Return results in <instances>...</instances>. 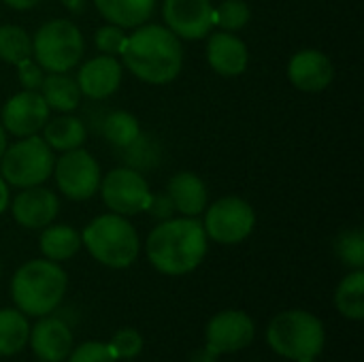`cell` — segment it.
Here are the masks:
<instances>
[{"mask_svg": "<svg viewBox=\"0 0 364 362\" xmlns=\"http://www.w3.org/2000/svg\"><path fill=\"white\" fill-rule=\"evenodd\" d=\"M66 362H117L109 344L102 341H85L79 348L70 350Z\"/></svg>", "mask_w": 364, "mask_h": 362, "instance_id": "obj_32", "label": "cell"}, {"mask_svg": "<svg viewBox=\"0 0 364 362\" xmlns=\"http://www.w3.org/2000/svg\"><path fill=\"white\" fill-rule=\"evenodd\" d=\"M124 66L115 55H96L87 60L77 75V85L90 100H105L122 85Z\"/></svg>", "mask_w": 364, "mask_h": 362, "instance_id": "obj_17", "label": "cell"}, {"mask_svg": "<svg viewBox=\"0 0 364 362\" xmlns=\"http://www.w3.org/2000/svg\"><path fill=\"white\" fill-rule=\"evenodd\" d=\"M83 51V34L70 19H49L32 38V58L47 73H68L79 64Z\"/></svg>", "mask_w": 364, "mask_h": 362, "instance_id": "obj_6", "label": "cell"}, {"mask_svg": "<svg viewBox=\"0 0 364 362\" xmlns=\"http://www.w3.org/2000/svg\"><path fill=\"white\" fill-rule=\"evenodd\" d=\"M38 2L41 0H4V4L15 9V11H30V9L38 6Z\"/></svg>", "mask_w": 364, "mask_h": 362, "instance_id": "obj_36", "label": "cell"}, {"mask_svg": "<svg viewBox=\"0 0 364 362\" xmlns=\"http://www.w3.org/2000/svg\"><path fill=\"white\" fill-rule=\"evenodd\" d=\"M41 96L45 98L49 111H75L81 100V90L77 85V79L68 77L66 73H49L43 79L41 85Z\"/></svg>", "mask_w": 364, "mask_h": 362, "instance_id": "obj_22", "label": "cell"}, {"mask_svg": "<svg viewBox=\"0 0 364 362\" xmlns=\"http://www.w3.org/2000/svg\"><path fill=\"white\" fill-rule=\"evenodd\" d=\"M335 307L352 322L364 320V271L354 269L341 280L335 292Z\"/></svg>", "mask_w": 364, "mask_h": 362, "instance_id": "obj_24", "label": "cell"}, {"mask_svg": "<svg viewBox=\"0 0 364 362\" xmlns=\"http://www.w3.org/2000/svg\"><path fill=\"white\" fill-rule=\"evenodd\" d=\"M94 6L109 23L136 28L151 17L156 0H94Z\"/></svg>", "mask_w": 364, "mask_h": 362, "instance_id": "obj_20", "label": "cell"}, {"mask_svg": "<svg viewBox=\"0 0 364 362\" xmlns=\"http://www.w3.org/2000/svg\"><path fill=\"white\" fill-rule=\"evenodd\" d=\"M30 337V324L19 309H0V358L19 354Z\"/></svg>", "mask_w": 364, "mask_h": 362, "instance_id": "obj_25", "label": "cell"}, {"mask_svg": "<svg viewBox=\"0 0 364 362\" xmlns=\"http://www.w3.org/2000/svg\"><path fill=\"white\" fill-rule=\"evenodd\" d=\"M109 348L117 361H132L143 352V335L136 329H119L111 337Z\"/></svg>", "mask_w": 364, "mask_h": 362, "instance_id": "obj_30", "label": "cell"}, {"mask_svg": "<svg viewBox=\"0 0 364 362\" xmlns=\"http://www.w3.org/2000/svg\"><path fill=\"white\" fill-rule=\"evenodd\" d=\"M335 254L339 260L352 269H363L364 267V235L360 228L346 230L337 237L335 241Z\"/></svg>", "mask_w": 364, "mask_h": 362, "instance_id": "obj_29", "label": "cell"}, {"mask_svg": "<svg viewBox=\"0 0 364 362\" xmlns=\"http://www.w3.org/2000/svg\"><path fill=\"white\" fill-rule=\"evenodd\" d=\"M32 58V38L21 26H0V60L17 66Z\"/></svg>", "mask_w": 364, "mask_h": 362, "instance_id": "obj_27", "label": "cell"}, {"mask_svg": "<svg viewBox=\"0 0 364 362\" xmlns=\"http://www.w3.org/2000/svg\"><path fill=\"white\" fill-rule=\"evenodd\" d=\"M166 194L171 196L175 211L183 213L186 218H196L207 209L209 203V194H207V186L205 181L190 173V171H181L177 175L171 177Z\"/></svg>", "mask_w": 364, "mask_h": 362, "instance_id": "obj_19", "label": "cell"}, {"mask_svg": "<svg viewBox=\"0 0 364 362\" xmlns=\"http://www.w3.org/2000/svg\"><path fill=\"white\" fill-rule=\"evenodd\" d=\"M207 62L222 77H239L250 62L247 45L235 32H215L207 41Z\"/></svg>", "mask_w": 364, "mask_h": 362, "instance_id": "obj_18", "label": "cell"}, {"mask_svg": "<svg viewBox=\"0 0 364 362\" xmlns=\"http://www.w3.org/2000/svg\"><path fill=\"white\" fill-rule=\"evenodd\" d=\"M162 17L177 38L198 41L213 28V4L211 0H164Z\"/></svg>", "mask_w": 364, "mask_h": 362, "instance_id": "obj_12", "label": "cell"}, {"mask_svg": "<svg viewBox=\"0 0 364 362\" xmlns=\"http://www.w3.org/2000/svg\"><path fill=\"white\" fill-rule=\"evenodd\" d=\"M124 66L141 81L164 85L177 79L183 66L181 41L164 26L141 23L122 49Z\"/></svg>", "mask_w": 364, "mask_h": 362, "instance_id": "obj_1", "label": "cell"}, {"mask_svg": "<svg viewBox=\"0 0 364 362\" xmlns=\"http://www.w3.org/2000/svg\"><path fill=\"white\" fill-rule=\"evenodd\" d=\"M58 190L70 201H87L100 188V166L85 149H68L53 162Z\"/></svg>", "mask_w": 364, "mask_h": 362, "instance_id": "obj_9", "label": "cell"}, {"mask_svg": "<svg viewBox=\"0 0 364 362\" xmlns=\"http://www.w3.org/2000/svg\"><path fill=\"white\" fill-rule=\"evenodd\" d=\"M4 149H6V130H4L2 124H0V158H2V154H4Z\"/></svg>", "mask_w": 364, "mask_h": 362, "instance_id": "obj_39", "label": "cell"}, {"mask_svg": "<svg viewBox=\"0 0 364 362\" xmlns=\"http://www.w3.org/2000/svg\"><path fill=\"white\" fill-rule=\"evenodd\" d=\"M100 194L105 205L111 209V213L117 215H136L147 209L151 190L143 175L136 169L119 166L107 173L105 179H100Z\"/></svg>", "mask_w": 364, "mask_h": 362, "instance_id": "obj_10", "label": "cell"}, {"mask_svg": "<svg viewBox=\"0 0 364 362\" xmlns=\"http://www.w3.org/2000/svg\"><path fill=\"white\" fill-rule=\"evenodd\" d=\"M17 79H19L23 90L38 92L43 85V79H45V70L36 64L34 58H28V60L17 64Z\"/></svg>", "mask_w": 364, "mask_h": 362, "instance_id": "obj_33", "label": "cell"}, {"mask_svg": "<svg viewBox=\"0 0 364 362\" xmlns=\"http://www.w3.org/2000/svg\"><path fill=\"white\" fill-rule=\"evenodd\" d=\"M87 130L81 119L62 115L55 119H47L43 126V141L53 149V151H68L77 149L85 143Z\"/></svg>", "mask_w": 364, "mask_h": 362, "instance_id": "obj_23", "label": "cell"}, {"mask_svg": "<svg viewBox=\"0 0 364 362\" xmlns=\"http://www.w3.org/2000/svg\"><path fill=\"white\" fill-rule=\"evenodd\" d=\"M68 277L58 262L47 258L28 260L21 265L11 280V297L15 309L30 318H43L53 314L64 294Z\"/></svg>", "mask_w": 364, "mask_h": 362, "instance_id": "obj_3", "label": "cell"}, {"mask_svg": "<svg viewBox=\"0 0 364 362\" xmlns=\"http://www.w3.org/2000/svg\"><path fill=\"white\" fill-rule=\"evenodd\" d=\"M269 348L286 358L301 362L318 358L326 344L324 324L318 316L305 309H288L277 314L267 329Z\"/></svg>", "mask_w": 364, "mask_h": 362, "instance_id": "obj_4", "label": "cell"}, {"mask_svg": "<svg viewBox=\"0 0 364 362\" xmlns=\"http://www.w3.org/2000/svg\"><path fill=\"white\" fill-rule=\"evenodd\" d=\"M256 337V324L250 314L241 309H226L215 314L205 329V344L222 354H237L245 350Z\"/></svg>", "mask_w": 364, "mask_h": 362, "instance_id": "obj_11", "label": "cell"}, {"mask_svg": "<svg viewBox=\"0 0 364 362\" xmlns=\"http://www.w3.org/2000/svg\"><path fill=\"white\" fill-rule=\"evenodd\" d=\"M62 2H64V6H66L70 13H75V15H79V13L85 11V0H62Z\"/></svg>", "mask_w": 364, "mask_h": 362, "instance_id": "obj_38", "label": "cell"}, {"mask_svg": "<svg viewBox=\"0 0 364 362\" xmlns=\"http://www.w3.org/2000/svg\"><path fill=\"white\" fill-rule=\"evenodd\" d=\"M126 28L122 26H115V23H107L102 28L96 30V36H94V43H96V49L102 51L105 55H119L124 45H126Z\"/></svg>", "mask_w": 364, "mask_h": 362, "instance_id": "obj_31", "label": "cell"}, {"mask_svg": "<svg viewBox=\"0 0 364 362\" xmlns=\"http://www.w3.org/2000/svg\"><path fill=\"white\" fill-rule=\"evenodd\" d=\"M53 149L38 137H23L4 149L0 158V177L15 188L45 183L53 173Z\"/></svg>", "mask_w": 364, "mask_h": 362, "instance_id": "obj_7", "label": "cell"}, {"mask_svg": "<svg viewBox=\"0 0 364 362\" xmlns=\"http://www.w3.org/2000/svg\"><path fill=\"white\" fill-rule=\"evenodd\" d=\"M252 11L245 0H222L220 6H213V26H220L226 32H237L250 23Z\"/></svg>", "mask_w": 364, "mask_h": 362, "instance_id": "obj_28", "label": "cell"}, {"mask_svg": "<svg viewBox=\"0 0 364 362\" xmlns=\"http://www.w3.org/2000/svg\"><path fill=\"white\" fill-rule=\"evenodd\" d=\"M28 344L41 362H64L73 350V331L62 318L43 316L30 329Z\"/></svg>", "mask_w": 364, "mask_h": 362, "instance_id": "obj_16", "label": "cell"}, {"mask_svg": "<svg viewBox=\"0 0 364 362\" xmlns=\"http://www.w3.org/2000/svg\"><path fill=\"white\" fill-rule=\"evenodd\" d=\"M207 233L194 218H171L160 222L145 241L147 260L162 275H188L207 256Z\"/></svg>", "mask_w": 364, "mask_h": 362, "instance_id": "obj_2", "label": "cell"}, {"mask_svg": "<svg viewBox=\"0 0 364 362\" xmlns=\"http://www.w3.org/2000/svg\"><path fill=\"white\" fill-rule=\"evenodd\" d=\"M205 211L207 213L203 228L207 233V239L222 245H237L245 241L256 226L254 207L239 196H224L211 207L207 205Z\"/></svg>", "mask_w": 364, "mask_h": 362, "instance_id": "obj_8", "label": "cell"}, {"mask_svg": "<svg viewBox=\"0 0 364 362\" xmlns=\"http://www.w3.org/2000/svg\"><path fill=\"white\" fill-rule=\"evenodd\" d=\"M145 211H147L154 220L164 222V220H171V218L175 215V205H173V201H171L168 194H151Z\"/></svg>", "mask_w": 364, "mask_h": 362, "instance_id": "obj_34", "label": "cell"}, {"mask_svg": "<svg viewBox=\"0 0 364 362\" xmlns=\"http://www.w3.org/2000/svg\"><path fill=\"white\" fill-rule=\"evenodd\" d=\"M47 119H49V107L41 96V92L23 90L6 100V105L2 107L0 124L9 134L23 139L43 130Z\"/></svg>", "mask_w": 364, "mask_h": 362, "instance_id": "obj_13", "label": "cell"}, {"mask_svg": "<svg viewBox=\"0 0 364 362\" xmlns=\"http://www.w3.org/2000/svg\"><path fill=\"white\" fill-rule=\"evenodd\" d=\"M81 243L96 262L109 269H128L141 252L136 228L117 213L94 218L81 233Z\"/></svg>", "mask_w": 364, "mask_h": 362, "instance_id": "obj_5", "label": "cell"}, {"mask_svg": "<svg viewBox=\"0 0 364 362\" xmlns=\"http://www.w3.org/2000/svg\"><path fill=\"white\" fill-rule=\"evenodd\" d=\"M11 205V194H9V183L0 177V213L6 211V207Z\"/></svg>", "mask_w": 364, "mask_h": 362, "instance_id": "obj_37", "label": "cell"}, {"mask_svg": "<svg viewBox=\"0 0 364 362\" xmlns=\"http://www.w3.org/2000/svg\"><path fill=\"white\" fill-rule=\"evenodd\" d=\"M102 132L107 137V141L119 149L128 147L130 143H134L141 134V124L139 119L128 113V111H113L105 117L102 122Z\"/></svg>", "mask_w": 364, "mask_h": 362, "instance_id": "obj_26", "label": "cell"}, {"mask_svg": "<svg viewBox=\"0 0 364 362\" xmlns=\"http://www.w3.org/2000/svg\"><path fill=\"white\" fill-rule=\"evenodd\" d=\"M301 362H318V358H309V361H301Z\"/></svg>", "mask_w": 364, "mask_h": 362, "instance_id": "obj_40", "label": "cell"}, {"mask_svg": "<svg viewBox=\"0 0 364 362\" xmlns=\"http://www.w3.org/2000/svg\"><path fill=\"white\" fill-rule=\"evenodd\" d=\"M11 213L19 226L30 228V230H41L53 224V220L58 218L60 201L55 192L47 188H41V186L21 188V192L13 198Z\"/></svg>", "mask_w": 364, "mask_h": 362, "instance_id": "obj_14", "label": "cell"}, {"mask_svg": "<svg viewBox=\"0 0 364 362\" xmlns=\"http://www.w3.org/2000/svg\"><path fill=\"white\" fill-rule=\"evenodd\" d=\"M220 361V354L213 350V348H209L207 344L203 346V348H198L192 356H190V362H218Z\"/></svg>", "mask_w": 364, "mask_h": 362, "instance_id": "obj_35", "label": "cell"}, {"mask_svg": "<svg viewBox=\"0 0 364 362\" xmlns=\"http://www.w3.org/2000/svg\"><path fill=\"white\" fill-rule=\"evenodd\" d=\"M81 235L66 224H49L41 233V254L51 262H64L70 260L81 250Z\"/></svg>", "mask_w": 364, "mask_h": 362, "instance_id": "obj_21", "label": "cell"}, {"mask_svg": "<svg viewBox=\"0 0 364 362\" xmlns=\"http://www.w3.org/2000/svg\"><path fill=\"white\" fill-rule=\"evenodd\" d=\"M288 79L301 92H324L335 79V66L320 49H301L288 62Z\"/></svg>", "mask_w": 364, "mask_h": 362, "instance_id": "obj_15", "label": "cell"}]
</instances>
